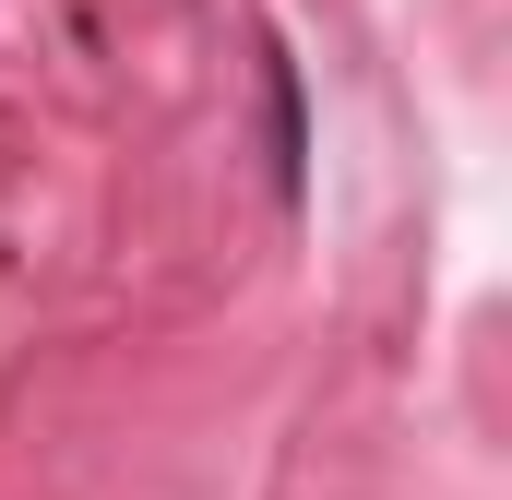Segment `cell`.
I'll return each mask as SVG.
<instances>
[{
  "label": "cell",
  "mask_w": 512,
  "mask_h": 500,
  "mask_svg": "<svg viewBox=\"0 0 512 500\" xmlns=\"http://www.w3.org/2000/svg\"><path fill=\"white\" fill-rule=\"evenodd\" d=\"M274 179L298 191V72L274 60Z\"/></svg>",
  "instance_id": "cell-1"
}]
</instances>
